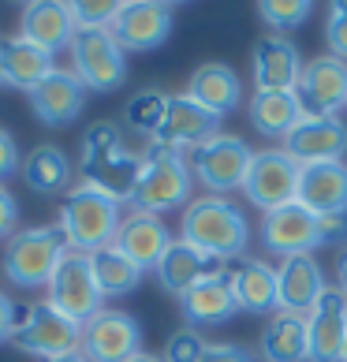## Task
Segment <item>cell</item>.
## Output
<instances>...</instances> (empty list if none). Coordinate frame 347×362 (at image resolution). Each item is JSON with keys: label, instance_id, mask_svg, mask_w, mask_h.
I'll return each instance as SVG.
<instances>
[{"label": "cell", "instance_id": "obj_1", "mask_svg": "<svg viewBox=\"0 0 347 362\" xmlns=\"http://www.w3.org/2000/svg\"><path fill=\"white\" fill-rule=\"evenodd\" d=\"M180 239L228 265L232 258H243V250L250 243V224H247V213L235 202L206 194V198L187 202L183 221H180Z\"/></svg>", "mask_w": 347, "mask_h": 362}, {"label": "cell", "instance_id": "obj_2", "mask_svg": "<svg viewBox=\"0 0 347 362\" xmlns=\"http://www.w3.org/2000/svg\"><path fill=\"white\" fill-rule=\"evenodd\" d=\"M119 198H112L109 191H101L98 183H75L68 198L60 202V228L68 235V247L71 250H83V254H98L105 247L116 243V232H119Z\"/></svg>", "mask_w": 347, "mask_h": 362}, {"label": "cell", "instance_id": "obj_3", "mask_svg": "<svg viewBox=\"0 0 347 362\" xmlns=\"http://www.w3.org/2000/svg\"><path fill=\"white\" fill-rule=\"evenodd\" d=\"M191 165L180 150H168L161 142H150L142 153V165H139V180H135V191H131L127 202L135 206V213H150V217H161L168 209H180L187 206L191 198Z\"/></svg>", "mask_w": 347, "mask_h": 362}, {"label": "cell", "instance_id": "obj_4", "mask_svg": "<svg viewBox=\"0 0 347 362\" xmlns=\"http://www.w3.org/2000/svg\"><path fill=\"white\" fill-rule=\"evenodd\" d=\"M78 165H83L90 183H98L101 191H109L112 198L127 202L131 191H135L142 157H135L124 146L116 124L98 119V124H90L86 135H83V160H78Z\"/></svg>", "mask_w": 347, "mask_h": 362}, {"label": "cell", "instance_id": "obj_5", "mask_svg": "<svg viewBox=\"0 0 347 362\" xmlns=\"http://www.w3.org/2000/svg\"><path fill=\"white\" fill-rule=\"evenodd\" d=\"M68 235H64V228H19L16 235L4 243V276L8 284L16 288H45L52 273H57L60 258L68 254Z\"/></svg>", "mask_w": 347, "mask_h": 362}, {"label": "cell", "instance_id": "obj_6", "mask_svg": "<svg viewBox=\"0 0 347 362\" xmlns=\"http://www.w3.org/2000/svg\"><path fill=\"white\" fill-rule=\"evenodd\" d=\"M11 344L19 351L42 358H60L78 351L83 344V325H75L71 317L52 310L49 303H16L11 310Z\"/></svg>", "mask_w": 347, "mask_h": 362}, {"label": "cell", "instance_id": "obj_7", "mask_svg": "<svg viewBox=\"0 0 347 362\" xmlns=\"http://www.w3.org/2000/svg\"><path fill=\"white\" fill-rule=\"evenodd\" d=\"M49 291V306L52 310H60L64 317H71L75 325H86V321L93 314L105 310V295L98 288V276H93V262L90 254L83 250H68L57 265V273H52V280L45 284Z\"/></svg>", "mask_w": 347, "mask_h": 362}, {"label": "cell", "instance_id": "obj_8", "mask_svg": "<svg viewBox=\"0 0 347 362\" xmlns=\"http://www.w3.org/2000/svg\"><path fill=\"white\" fill-rule=\"evenodd\" d=\"M254 160V150L235 139V135H213L209 142L194 146L187 165H191V176L206 187L209 194H228V191H243L247 168Z\"/></svg>", "mask_w": 347, "mask_h": 362}, {"label": "cell", "instance_id": "obj_9", "mask_svg": "<svg viewBox=\"0 0 347 362\" xmlns=\"http://www.w3.org/2000/svg\"><path fill=\"white\" fill-rule=\"evenodd\" d=\"M68 52H71V71L78 75V83L86 90L109 93L116 86H124L127 60L112 30H75Z\"/></svg>", "mask_w": 347, "mask_h": 362}, {"label": "cell", "instance_id": "obj_10", "mask_svg": "<svg viewBox=\"0 0 347 362\" xmlns=\"http://www.w3.org/2000/svg\"><path fill=\"white\" fill-rule=\"evenodd\" d=\"M299 168L302 165H295L284 150H261V153H254V160H250V168H247V180H243L247 202L265 209V213L295 202Z\"/></svg>", "mask_w": 347, "mask_h": 362}, {"label": "cell", "instance_id": "obj_11", "mask_svg": "<svg viewBox=\"0 0 347 362\" xmlns=\"http://www.w3.org/2000/svg\"><path fill=\"white\" fill-rule=\"evenodd\" d=\"M78 351L90 362H131L142 355V325L127 310H101L83 325Z\"/></svg>", "mask_w": 347, "mask_h": 362}, {"label": "cell", "instance_id": "obj_12", "mask_svg": "<svg viewBox=\"0 0 347 362\" xmlns=\"http://www.w3.org/2000/svg\"><path fill=\"white\" fill-rule=\"evenodd\" d=\"M261 247L276 254V258H295V254H314L322 243V224L310 209L299 202H288L273 213H265L261 221Z\"/></svg>", "mask_w": 347, "mask_h": 362}, {"label": "cell", "instance_id": "obj_13", "mask_svg": "<svg viewBox=\"0 0 347 362\" xmlns=\"http://www.w3.org/2000/svg\"><path fill=\"white\" fill-rule=\"evenodd\" d=\"M284 153L295 165H322V160H343L347 153V127L336 116H302L284 139Z\"/></svg>", "mask_w": 347, "mask_h": 362}, {"label": "cell", "instance_id": "obj_14", "mask_svg": "<svg viewBox=\"0 0 347 362\" xmlns=\"http://www.w3.org/2000/svg\"><path fill=\"white\" fill-rule=\"evenodd\" d=\"M295 93L302 101V116H336L347 105V64L336 57L302 64Z\"/></svg>", "mask_w": 347, "mask_h": 362}, {"label": "cell", "instance_id": "obj_15", "mask_svg": "<svg viewBox=\"0 0 347 362\" xmlns=\"http://www.w3.org/2000/svg\"><path fill=\"white\" fill-rule=\"evenodd\" d=\"M168 34H172V8L157 4V0H127L119 19L112 23V37L124 52L161 49L168 42Z\"/></svg>", "mask_w": 347, "mask_h": 362}, {"label": "cell", "instance_id": "obj_16", "mask_svg": "<svg viewBox=\"0 0 347 362\" xmlns=\"http://www.w3.org/2000/svg\"><path fill=\"white\" fill-rule=\"evenodd\" d=\"M325 273L317 265L314 254H295L284 258V265L276 269V314H295V317H310L317 299L325 295Z\"/></svg>", "mask_w": 347, "mask_h": 362}, {"label": "cell", "instance_id": "obj_17", "mask_svg": "<svg viewBox=\"0 0 347 362\" xmlns=\"http://www.w3.org/2000/svg\"><path fill=\"white\" fill-rule=\"evenodd\" d=\"M217 124L220 119L213 112H206L194 98H187V93H168V109H165V119H161V127H157L153 142L183 153V150H194V146L209 142L213 135H220Z\"/></svg>", "mask_w": 347, "mask_h": 362}, {"label": "cell", "instance_id": "obj_18", "mask_svg": "<svg viewBox=\"0 0 347 362\" xmlns=\"http://www.w3.org/2000/svg\"><path fill=\"white\" fill-rule=\"evenodd\" d=\"M306 337H310V362H343L347 295L340 288H325V295L306 317Z\"/></svg>", "mask_w": 347, "mask_h": 362}, {"label": "cell", "instance_id": "obj_19", "mask_svg": "<svg viewBox=\"0 0 347 362\" xmlns=\"http://www.w3.org/2000/svg\"><path fill=\"white\" fill-rule=\"evenodd\" d=\"M295 202L310 209L314 217L347 213V165L343 160H322V165L299 168V191Z\"/></svg>", "mask_w": 347, "mask_h": 362}, {"label": "cell", "instance_id": "obj_20", "mask_svg": "<svg viewBox=\"0 0 347 362\" xmlns=\"http://www.w3.org/2000/svg\"><path fill=\"white\" fill-rule=\"evenodd\" d=\"M302 75V60L295 42H288L284 34H265L254 42V86L258 93H280L295 90Z\"/></svg>", "mask_w": 347, "mask_h": 362}, {"label": "cell", "instance_id": "obj_21", "mask_svg": "<svg viewBox=\"0 0 347 362\" xmlns=\"http://www.w3.org/2000/svg\"><path fill=\"white\" fill-rule=\"evenodd\" d=\"M30 105H34V116L45 127H68L71 119H78V112L86 105V86L78 83L75 71L52 68L45 83L30 90Z\"/></svg>", "mask_w": 347, "mask_h": 362}, {"label": "cell", "instance_id": "obj_22", "mask_svg": "<svg viewBox=\"0 0 347 362\" xmlns=\"http://www.w3.org/2000/svg\"><path fill=\"white\" fill-rule=\"evenodd\" d=\"M75 16H71V4L64 0H34V4L23 8V19H19V37H26L30 45L45 49L49 57L57 49H68L71 37H75Z\"/></svg>", "mask_w": 347, "mask_h": 362}, {"label": "cell", "instance_id": "obj_23", "mask_svg": "<svg viewBox=\"0 0 347 362\" xmlns=\"http://www.w3.org/2000/svg\"><path fill=\"white\" fill-rule=\"evenodd\" d=\"M116 250H124L139 269H157V262L165 258V250L172 247V232L161 217H150V213H131V217L119 221L116 232Z\"/></svg>", "mask_w": 347, "mask_h": 362}, {"label": "cell", "instance_id": "obj_24", "mask_svg": "<svg viewBox=\"0 0 347 362\" xmlns=\"http://www.w3.org/2000/svg\"><path fill=\"white\" fill-rule=\"evenodd\" d=\"M224 262L209 258V254H202L198 247L183 243V239H172V247L165 250V258L157 262V280H161V288L168 295H176V299H183L187 291H191L198 280H206L213 273H220Z\"/></svg>", "mask_w": 347, "mask_h": 362}, {"label": "cell", "instance_id": "obj_25", "mask_svg": "<svg viewBox=\"0 0 347 362\" xmlns=\"http://www.w3.org/2000/svg\"><path fill=\"white\" fill-rule=\"evenodd\" d=\"M52 57L45 49L30 45L26 37H0V86H16L30 93L52 75Z\"/></svg>", "mask_w": 347, "mask_h": 362}, {"label": "cell", "instance_id": "obj_26", "mask_svg": "<svg viewBox=\"0 0 347 362\" xmlns=\"http://www.w3.org/2000/svg\"><path fill=\"white\" fill-rule=\"evenodd\" d=\"M187 98H194L206 112H213L220 119V116H228L235 105L243 101V83H239V75L228 68V64L209 60V64H202V68L191 71Z\"/></svg>", "mask_w": 347, "mask_h": 362}, {"label": "cell", "instance_id": "obj_27", "mask_svg": "<svg viewBox=\"0 0 347 362\" xmlns=\"http://www.w3.org/2000/svg\"><path fill=\"white\" fill-rule=\"evenodd\" d=\"M180 306H183V317L191 321V329H198V325H220V321H228L239 310L235 295H232L228 269L198 280V284L180 299Z\"/></svg>", "mask_w": 347, "mask_h": 362}, {"label": "cell", "instance_id": "obj_28", "mask_svg": "<svg viewBox=\"0 0 347 362\" xmlns=\"http://www.w3.org/2000/svg\"><path fill=\"white\" fill-rule=\"evenodd\" d=\"M232 280V295L235 306L247 314H273L280 310L276 306V269L269 262H239L235 269L228 273Z\"/></svg>", "mask_w": 347, "mask_h": 362}, {"label": "cell", "instance_id": "obj_29", "mask_svg": "<svg viewBox=\"0 0 347 362\" xmlns=\"http://www.w3.org/2000/svg\"><path fill=\"white\" fill-rule=\"evenodd\" d=\"M302 119V101L295 90L280 93H254L250 101V124L265 139H288V131Z\"/></svg>", "mask_w": 347, "mask_h": 362}, {"label": "cell", "instance_id": "obj_30", "mask_svg": "<svg viewBox=\"0 0 347 362\" xmlns=\"http://www.w3.org/2000/svg\"><path fill=\"white\" fill-rule=\"evenodd\" d=\"M261 358L265 362H310V337L306 317L276 314L261 332Z\"/></svg>", "mask_w": 347, "mask_h": 362}, {"label": "cell", "instance_id": "obj_31", "mask_svg": "<svg viewBox=\"0 0 347 362\" xmlns=\"http://www.w3.org/2000/svg\"><path fill=\"white\" fill-rule=\"evenodd\" d=\"M23 183L30 187V191L37 194H60L64 187H68L71 180V160L68 153L60 150V146H37V150H30L23 157Z\"/></svg>", "mask_w": 347, "mask_h": 362}, {"label": "cell", "instance_id": "obj_32", "mask_svg": "<svg viewBox=\"0 0 347 362\" xmlns=\"http://www.w3.org/2000/svg\"><path fill=\"white\" fill-rule=\"evenodd\" d=\"M90 262H93V276H98V288H101L105 299L135 291L139 280H142V269L116 247H105L98 254H90Z\"/></svg>", "mask_w": 347, "mask_h": 362}, {"label": "cell", "instance_id": "obj_33", "mask_svg": "<svg viewBox=\"0 0 347 362\" xmlns=\"http://www.w3.org/2000/svg\"><path fill=\"white\" fill-rule=\"evenodd\" d=\"M165 109H168V93L161 90H139L135 98L127 101L124 109V124L135 131V135H157V127H161L165 119Z\"/></svg>", "mask_w": 347, "mask_h": 362}, {"label": "cell", "instance_id": "obj_34", "mask_svg": "<svg viewBox=\"0 0 347 362\" xmlns=\"http://www.w3.org/2000/svg\"><path fill=\"white\" fill-rule=\"evenodd\" d=\"M258 11H261V19L273 26V34H288V30H295V26H302L310 19L314 4L310 0H261Z\"/></svg>", "mask_w": 347, "mask_h": 362}, {"label": "cell", "instance_id": "obj_35", "mask_svg": "<svg viewBox=\"0 0 347 362\" xmlns=\"http://www.w3.org/2000/svg\"><path fill=\"white\" fill-rule=\"evenodd\" d=\"M119 11H124L119 0H75L71 4V16H75L78 30H112Z\"/></svg>", "mask_w": 347, "mask_h": 362}, {"label": "cell", "instance_id": "obj_36", "mask_svg": "<svg viewBox=\"0 0 347 362\" xmlns=\"http://www.w3.org/2000/svg\"><path fill=\"white\" fill-rule=\"evenodd\" d=\"M206 347H209V344L198 337L194 329H176V332L168 337V344H165L161 362H202Z\"/></svg>", "mask_w": 347, "mask_h": 362}, {"label": "cell", "instance_id": "obj_37", "mask_svg": "<svg viewBox=\"0 0 347 362\" xmlns=\"http://www.w3.org/2000/svg\"><path fill=\"white\" fill-rule=\"evenodd\" d=\"M325 42H329V49H332V57L347 64V0H336V4L329 8Z\"/></svg>", "mask_w": 347, "mask_h": 362}, {"label": "cell", "instance_id": "obj_38", "mask_svg": "<svg viewBox=\"0 0 347 362\" xmlns=\"http://www.w3.org/2000/svg\"><path fill=\"white\" fill-rule=\"evenodd\" d=\"M19 165H23V157H19V146H16V139H11L8 131L0 127V183H4L8 176H16Z\"/></svg>", "mask_w": 347, "mask_h": 362}, {"label": "cell", "instance_id": "obj_39", "mask_svg": "<svg viewBox=\"0 0 347 362\" xmlns=\"http://www.w3.org/2000/svg\"><path fill=\"white\" fill-rule=\"evenodd\" d=\"M19 232V202L0 187V243Z\"/></svg>", "mask_w": 347, "mask_h": 362}, {"label": "cell", "instance_id": "obj_40", "mask_svg": "<svg viewBox=\"0 0 347 362\" xmlns=\"http://www.w3.org/2000/svg\"><path fill=\"white\" fill-rule=\"evenodd\" d=\"M317 224H322V243L325 247L347 243V213H329V217H317Z\"/></svg>", "mask_w": 347, "mask_h": 362}, {"label": "cell", "instance_id": "obj_41", "mask_svg": "<svg viewBox=\"0 0 347 362\" xmlns=\"http://www.w3.org/2000/svg\"><path fill=\"white\" fill-rule=\"evenodd\" d=\"M202 362H258V358L239 344H209Z\"/></svg>", "mask_w": 347, "mask_h": 362}, {"label": "cell", "instance_id": "obj_42", "mask_svg": "<svg viewBox=\"0 0 347 362\" xmlns=\"http://www.w3.org/2000/svg\"><path fill=\"white\" fill-rule=\"evenodd\" d=\"M11 310H16V303H11L8 295L0 291V344L11 340Z\"/></svg>", "mask_w": 347, "mask_h": 362}, {"label": "cell", "instance_id": "obj_43", "mask_svg": "<svg viewBox=\"0 0 347 362\" xmlns=\"http://www.w3.org/2000/svg\"><path fill=\"white\" fill-rule=\"evenodd\" d=\"M336 273H340V291L347 295V250L336 258Z\"/></svg>", "mask_w": 347, "mask_h": 362}, {"label": "cell", "instance_id": "obj_44", "mask_svg": "<svg viewBox=\"0 0 347 362\" xmlns=\"http://www.w3.org/2000/svg\"><path fill=\"white\" fill-rule=\"evenodd\" d=\"M42 362H90L83 351H71V355H60V358H42Z\"/></svg>", "mask_w": 347, "mask_h": 362}, {"label": "cell", "instance_id": "obj_45", "mask_svg": "<svg viewBox=\"0 0 347 362\" xmlns=\"http://www.w3.org/2000/svg\"><path fill=\"white\" fill-rule=\"evenodd\" d=\"M131 362H161V358H157V355H146V351H142V355H135Z\"/></svg>", "mask_w": 347, "mask_h": 362}, {"label": "cell", "instance_id": "obj_46", "mask_svg": "<svg viewBox=\"0 0 347 362\" xmlns=\"http://www.w3.org/2000/svg\"><path fill=\"white\" fill-rule=\"evenodd\" d=\"M343 362H347V340H343Z\"/></svg>", "mask_w": 347, "mask_h": 362}]
</instances>
